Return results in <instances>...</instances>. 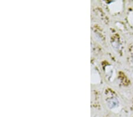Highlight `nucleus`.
Here are the masks:
<instances>
[]
</instances>
